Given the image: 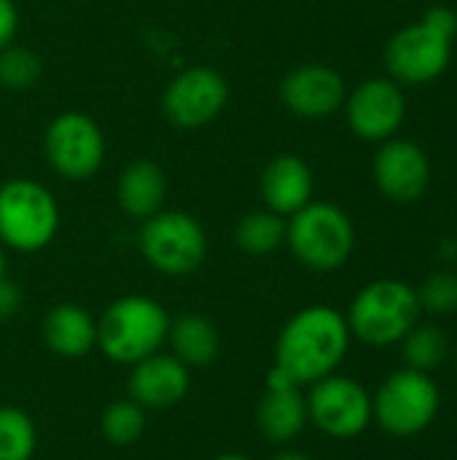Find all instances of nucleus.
<instances>
[{"instance_id":"obj_13","label":"nucleus","mask_w":457,"mask_h":460,"mask_svg":"<svg viewBox=\"0 0 457 460\" xmlns=\"http://www.w3.org/2000/svg\"><path fill=\"white\" fill-rule=\"evenodd\" d=\"M372 175L380 194L396 205H412L431 186V159L415 140L391 137L380 143L372 162Z\"/></svg>"},{"instance_id":"obj_29","label":"nucleus","mask_w":457,"mask_h":460,"mask_svg":"<svg viewBox=\"0 0 457 460\" xmlns=\"http://www.w3.org/2000/svg\"><path fill=\"white\" fill-rule=\"evenodd\" d=\"M19 30V11L13 0H0V51L13 43Z\"/></svg>"},{"instance_id":"obj_18","label":"nucleus","mask_w":457,"mask_h":460,"mask_svg":"<svg viewBox=\"0 0 457 460\" xmlns=\"http://www.w3.org/2000/svg\"><path fill=\"white\" fill-rule=\"evenodd\" d=\"M307 426L304 388H264L256 404V429L269 445L288 447Z\"/></svg>"},{"instance_id":"obj_2","label":"nucleus","mask_w":457,"mask_h":460,"mask_svg":"<svg viewBox=\"0 0 457 460\" xmlns=\"http://www.w3.org/2000/svg\"><path fill=\"white\" fill-rule=\"evenodd\" d=\"M170 313L162 302L145 294H127L113 299L97 318V350L119 367L164 350L170 334Z\"/></svg>"},{"instance_id":"obj_12","label":"nucleus","mask_w":457,"mask_h":460,"mask_svg":"<svg viewBox=\"0 0 457 460\" xmlns=\"http://www.w3.org/2000/svg\"><path fill=\"white\" fill-rule=\"evenodd\" d=\"M345 119L356 137L385 143L407 119V94L393 78H366L345 97Z\"/></svg>"},{"instance_id":"obj_8","label":"nucleus","mask_w":457,"mask_h":460,"mask_svg":"<svg viewBox=\"0 0 457 460\" xmlns=\"http://www.w3.org/2000/svg\"><path fill=\"white\" fill-rule=\"evenodd\" d=\"M307 399V420L323 437L347 442L361 437L372 423V394L347 375H329L310 385Z\"/></svg>"},{"instance_id":"obj_10","label":"nucleus","mask_w":457,"mask_h":460,"mask_svg":"<svg viewBox=\"0 0 457 460\" xmlns=\"http://www.w3.org/2000/svg\"><path fill=\"white\" fill-rule=\"evenodd\" d=\"M229 102L226 78L207 65L180 70L164 89L162 111L178 129H199L215 121Z\"/></svg>"},{"instance_id":"obj_26","label":"nucleus","mask_w":457,"mask_h":460,"mask_svg":"<svg viewBox=\"0 0 457 460\" xmlns=\"http://www.w3.org/2000/svg\"><path fill=\"white\" fill-rule=\"evenodd\" d=\"M420 310L428 315H455L457 313V272L453 270H439L423 280L417 288Z\"/></svg>"},{"instance_id":"obj_16","label":"nucleus","mask_w":457,"mask_h":460,"mask_svg":"<svg viewBox=\"0 0 457 460\" xmlns=\"http://www.w3.org/2000/svg\"><path fill=\"white\" fill-rule=\"evenodd\" d=\"M259 191H261V202L267 210L288 218L312 202L315 178H312L310 164L302 156L277 154L264 164L261 178H259Z\"/></svg>"},{"instance_id":"obj_7","label":"nucleus","mask_w":457,"mask_h":460,"mask_svg":"<svg viewBox=\"0 0 457 460\" xmlns=\"http://www.w3.org/2000/svg\"><path fill=\"white\" fill-rule=\"evenodd\" d=\"M140 256L167 278L194 275L207 259L205 226L186 210H159L140 226Z\"/></svg>"},{"instance_id":"obj_19","label":"nucleus","mask_w":457,"mask_h":460,"mask_svg":"<svg viewBox=\"0 0 457 460\" xmlns=\"http://www.w3.org/2000/svg\"><path fill=\"white\" fill-rule=\"evenodd\" d=\"M116 199L127 218H135V221L151 218L154 213L164 208V199H167L164 170L151 159L129 162L119 175Z\"/></svg>"},{"instance_id":"obj_32","label":"nucleus","mask_w":457,"mask_h":460,"mask_svg":"<svg viewBox=\"0 0 457 460\" xmlns=\"http://www.w3.org/2000/svg\"><path fill=\"white\" fill-rule=\"evenodd\" d=\"M5 278V248L0 245V280Z\"/></svg>"},{"instance_id":"obj_30","label":"nucleus","mask_w":457,"mask_h":460,"mask_svg":"<svg viewBox=\"0 0 457 460\" xmlns=\"http://www.w3.org/2000/svg\"><path fill=\"white\" fill-rule=\"evenodd\" d=\"M269 460H312L307 453H302V450H291V447H280L275 456Z\"/></svg>"},{"instance_id":"obj_6","label":"nucleus","mask_w":457,"mask_h":460,"mask_svg":"<svg viewBox=\"0 0 457 460\" xmlns=\"http://www.w3.org/2000/svg\"><path fill=\"white\" fill-rule=\"evenodd\" d=\"M442 410V391L428 372L396 369L380 388L372 394V418L374 423L399 439L417 437L434 426Z\"/></svg>"},{"instance_id":"obj_27","label":"nucleus","mask_w":457,"mask_h":460,"mask_svg":"<svg viewBox=\"0 0 457 460\" xmlns=\"http://www.w3.org/2000/svg\"><path fill=\"white\" fill-rule=\"evenodd\" d=\"M423 22L428 27H434L436 32H442L444 38H450V40L457 38V13L450 5H434V8H428L426 16H423Z\"/></svg>"},{"instance_id":"obj_5","label":"nucleus","mask_w":457,"mask_h":460,"mask_svg":"<svg viewBox=\"0 0 457 460\" xmlns=\"http://www.w3.org/2000/svg\"><path fill=\"white\" fill-rule=\"evenodd\" d=\"M59 232V205L54 194L32 178L0 183V245L13 253H38Z\"/></svg>"},{"instance_id":"obj_23","label":"nucleus","mask_w":457,"mask_h":460,"mask_svg":"<svg viewBox=\"0 0 457 460\" xmlns=\"http://www.w3.org/2000/svg\"><path fill=\"white\" fill-rule=\"evenodd\" d=\"M38 450V429L30 412L13 404L0 407V460H32Z\"/></svg>"},{"instance_id":"obj_14","label":"nucleus","mask_w":457,"mask_h":460,"mask_svg":"<svg viewBox=\"0 0 457 460\" xmlns=\"http://www.w3.org/2000/svg\"><path fill=\"white\" fill-rule=\"evenodd\" d=\"M345 97L347 84L342 73L323 62L296 65L280 81V100L299 119H329L345 105Z\"/></svg>"},{"instance_id":"obj_20","label":"nucleus","mask_w":457,"mask_h":460,"mask_svg":"<svg viewBox=\"0 0 457 460\" xmlns=\"http://www.w3.org/2000/svg\"><path fill=\"white\" fill-rule=\"evenodd\" d=\"M167 345H170V353L189 369H205L218 361L221 334L210 318L199 313H183L172 318Z\"/></svg>"},{"instance_id":"obj_31","label":"nucleus","mask_w":457,"mask_h":460,"mask_svg":"<svg viewBox=\"0 0 457 460\" xmlns=\"http://www.w3.org/2000/svg\"><path fill=\"white\" fill-rule=\"evenodd\" d=\"M210 460H253L250 456H245V453H221V456H215V458Z\"/></svg>"},{"instance_id":"obj_9","label":"nucleus","mask_w":457,"mask_h":460,"mask_svg":"<svg viewBox=\"0 0 457 460\" xmlns=\"http://www.w3.org/2000/svg\"><path fill=\"white\" fill-rule=\"evenodd\" d=\"M43 156L59 178L89 181L105 162V135L89 113L65 111L43 132Z\"/></svg>"},{"instance_id":"obj_1","label":"nucleus","mask_w":457,"mask_h":460,"mask_svg":"<svg viewBox=\"0 0 457 460\" xmlns=\"http://www.w3.org/2000/svg\"><path fill=\"white\" fill-rule=\"evenodd\" d=\"M353 334L345 313L331 305H310L294 313L275 340V367H280L296 385L312 383L339 372L347 358Z\"/></svg>"},{"instance_id":"obj_15","label":"nucleus","mask_w":457,"mask_h":460,"mask_svg":"<svg viewBox=\"0 0 457 460\" xmlns=\"http://www.w3.org/2000/svg\"><path fill=\"white\" fill-rule=\"evenodd\" d=\"M191 391V369L180 364L170 350H159L135 367L127 377V399L145 412H164L178 407Z\"/></svg>"},{"instance_id":"obj_24","label":"nucleus","mask_w":457,"mask_h":460,"mask_svg":"<svg viewBox=\"0 0 457 460\" xmlns=\"http://www.w3.org/2000/svg\"><path fill=\"white\" fill-rule=\"evenodd\" d=\"M401 348H404L407 367L417 369V372H434L436 367H442V361L447 358V350H450L444 332L434 323H417L401 340Z\"/></svg>"},{"instance_id":"obj_4","label":"nucleus","mask_w":457,"mask_h":460,"mask_svg":"<svg viewBox=\"0 0 457 460\" xmlns=\"http://www.w3.org/2000/svg\"><path fill=\"white\" fill-rule=\"evenodd\" d=\"M286 245L312 272L342 270L356 251V226L334 202H310L286 218Z\"/></svg>"},{"instance_id":"obj_3","label":"nucleus","mask_w":457,"mask_h":460,"mask_svg":"<svg viewBox=\"0 0 457 460\" xmlns=\"http://www.w3.org/2000/svg\"><path fill=\"white\" fill-rule=\"evenodd\" d=\"M417 288L396 278L366 283L350 302L345 321L353 340L369 348L401 345V340L420 323Z\"/></svg>"},{"instance_id":"obj_22","label":"nucleus","mask_w":457,"mask_h":460,"mask_svg":"<svg viewBox=\"0 0 457 460\" xmlns=\"http://www.w3.org/2000/svg\"><path fill=\"white\" fill-rule=\"evenodd\" d=\"M145 410L132 399L110 402L100 415V434L110 447H132L145 434Z\"/></svg>"},{"instance_id":"obj_21","label":"nucleus","mask_w":457,"mask_h":460,"mask_svg":"<svg viewBox=\"0 0 457 460\" xmlns=\"http://www.w3.org/2000/svg\"><path fill=\"white\" fill-rule=\"evenodd\" d=\"M234 245L248 256H269L286 245V218L261 208L245 213L234 226Z\"/></svg>"},{"instance_id":"obj_17","label":"nucleus","mask_w":457,"mask_h":460,"mask_svg":"<svg viewBox=\"0 0 457 460\" xmlns=\"http://www.w3.org/2000/svg\"><path fill=\"white\" fill-rule=\"evenodd\" d=\"M40 340L51 356L81 361L97 350V318L75 302H59L43 315Z\"/></svg>"},{"instance_id":"obj_25","label":"nucleus","mask_w":457,"mask_h":460,"mask_svg":"<svg viewBox=\"0 0 457 460\" xmlns=\"http://www.w3.org/2000/svg\"><path fill=\"white\" fill-rule=\"evenodd\" d=\"M43 75L40 57L27 46H5L0 51V89L8 92H27Z\"/></svg>"},{"instance_id":"obj_28","label":"nucleus","mask_w":457,"mask_h":460,"mask_svg":"<svg viewBox=\"0 0 457 460\" xmlns=\"http://www.w3.org/2000/svg\"><path fill=\"white\" fill-rule=\"evenodd\" d=\"M22 305H24L22 288H19L13 280L3 278V280H0V321L16 318V313L22 310Z\"/></svg>"},{"instance_id":"obj_11","label":"nucleus","mask_w":457,"mask_h":460,"mask_svg":"<svg viewBox=\"0 0 457 460\" xmlns=\"http://www.w3.org/2000/svg\"><path fill=\"white\" fill-rule=\"evenodd\" d=\"M450 59L453 40L428 27L423 19L393 32L385 46V67L391 78L407 86L436 81L450 67Z\"/></svg>"}]
</instances>
